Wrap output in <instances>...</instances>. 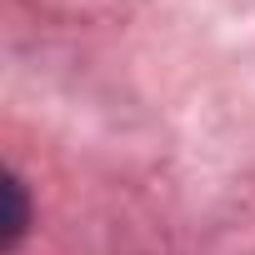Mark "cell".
I'll list each match as a JSON object with an SVG mask.
<instances>
[{
	"instance_id": "cell-1",
	"label": "cell",
	"mask_w": 255,
	"mask_h": 255,
	"mask_svg": "<svg viewBox=\"0 0 255 255\" xmlns=\"http://www.w3.org/2000/svg\"><path fill=\"white\" fill-rule=\"evenodd\" d=\"M5 195H10V220H5V245L20 240L25 230V200H20V180H5Z\"/></svg>"
}]
</instances>
